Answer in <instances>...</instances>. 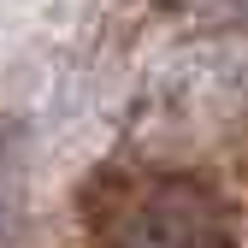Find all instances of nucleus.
<instances>
[{
    "mask_svg": "<svg viewBox=\"0 0 248 248\" xmlns=\"http://www.w3.org/2000/svg\"><path fill=\"white\" fill-rule=\"evenodd\" d=\"M107 236H118V242H225L231 225L213 207V195H201L183 177H166L124 207L107 225Z\"/></svg>",
    "mask_w": 248,
    "mask_h": 248,
    "instance_id": "f257e3e1",
    "label": "nucleus"
}]
</instances>
